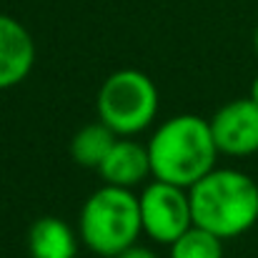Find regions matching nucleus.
Segmentation results:
<instances>
[{
  "label": "nucleus",
  "mask_w": 258,
  "mask_h": 258,
  "mask_svg": "<svg viewBox=\"0 0 258 258\" xmlns=\"http://www.w3.org/2000/svg\"><path fill=\"white\" fill-rule=\"evenodd\" d=\"M248 98H251L253 103H258V76L253 78V83H251V93H248Z\"/></svg>",
  "instance_id": "ddd939ff"
},
{
  "label": "nucleus",
  "mask_w": 258,
  "mask_h": 258,
  "mask_svg": "<svg viewBox=\"0 0 258 258\" xmlns=\"http://www.w3.org/2000/svg\"><path fill=\"white\" fill-rule=\"evenodd\" d=\"M223 243L226 241H221L211 231L190 226L168 246L171 248L168 258H223Z\"/></svg>",
  "instance_id": "9b49d317"
},
{
  "label": "nucleus",
  "mask_w": 258,
  "mask_h": 258,
  "mask_svg": "<svg viewBox=\"0 0 258 258\" xmlns=\"http://www.w3.org/2000/svg\"><path fill=\"white\" fill-rule=\"evenodd\" d=\"M98 175L105 185H118V188H136L143 180L151 178V158L146 143L136 138H118L100 163Z\"/></svg>",
  "instance_id": "6e6552de"
},
{
  "label": "nucleus",
  "mask_w": 258,
  "mask_h": 258,
  "mask_svg": "<svg viewBox=\"0 0 258 258\" xmlns=\"http://www.w3.org/2000/svg\"><path fill=\"white\" fill-rule=\"evenodd\" d=\"M115 258H158V253L148 246H141V243H133L131 248H125L123 253H118Z\"/></svg>",
  "instance_id": "f8f14e48"
},
{
  "label": "nucleus",
  "mask_w": 258,
  "mask_h": 258,
  "mask_svg": "<svg viewBox=\"0 0 258 258\" xmlns=\"http://www.w3.org/2000/svg\"><path fill=\"white\" fill-rule=\"evenodd\" d=\"M138 208L143 233L161 246H171L193 226L190 196L183 185L151 178L143 193H138Z\"/></svg>",
  "instance_id": "39448f33"
},
{
  "label": "nucleus",
  "mask_w": 258,
  "mask_h": 258,
  "mask_svg": "<svg viewBox=\"0 0 258 258\" xmlns=\"http://www.w3.org/2000/svg\"><path fill=\"white\" fill-rule=\"evenodd\" d=\"M81 248L78 231L58 216H40L28 231L30 258H76Z\"/></svg>",
  "instance_id": "1a4fd4ad"
},
{
  "label": "nucleus",
  "mask_w": 258,
  "mask_h": 258,
  "mask_svg": "<svg viewBox=\"0 0 258 258\" xmlns=\"http://www.w3.org/2000/svg\"><path fill=\"white\" fill-rule=\"evenodd\" d=\"M161 95L153 78L138 68L110 73L95 95V113L118 138H136L148 131L158 115Z\"/></svg>",
  "instance_id": "20e7f679"
},
{
  "label": "nucleus",
  "mask_w": 258,
  "mask_h": 258,
  "mask_svg": "<svg viewBox=\"0 0 258 258\" xmlns=\"http://www.w3.org/2000/svg\"><path fill=\"white\" fill-rule=\"evenodd\" d=\"M115 141H118V136L108 125H103L100 120L88 123L81 131H76V136L71 141V156L78 166L98 171Z\"/></svg>",
  "instance_id": "9d476101"
},
{
  "label": "nucleus",
  "mask_w": 258,
  "mask_h": 258,
  "mask_svg": "<svg viewBox=\"0 0 258 258\" xmlns=\"http://www.w3.org/2000/svg\"><path fill=\"white\" fill-rule=\"evenodd\" d=\"M208 123L218 153L231 158H248L258 153V103L251 98L228 100Z\"/></svg>",
  "instance_id": "423d86ee"
},
{
  "label": "nucleus",
  "mask_w": 258,
  "mask_h": 258,
  "mask_svg": "<svg viewBox=\"0 0 258 258\" xmlns=\"http://www.w3.org/2000/svg\"><path fill=\"white\" fill-rule=\"evenodd\" d=\"M253 48H256V55H258V25H256V33H253Z\"/></svg>",
  "instance_id": "4468645a"
},
{
  "label": "nucleus",
  "mask_w": 258,
  "mask_h": 258,
  "mask_svg": "<svg viewBox=\"0 0 258 258\" xmlns=\"http://www.w3.org/2000/svg\"><path fill=\"white\" fill-rule=\"evenodd\" d=\"M193 226L221 241L238 238L258 223V183L238 168H213L188 188Z\"/></svg>",
  "instance_id": "f03ea898"
},
{
  "label": "nucleus",
  "mask_w": 258,
  "mask_h": 258,
  "mask_svg": "<svg viewBox=\"0 0 258 258\" xmlns=\"http://www.w3.org/2000/svg\"><path fill=\"white\" fill-rule=\"evenodd\" d=\"M35 66V40L13 15L0 13V90L20 86Z\"/></svg>",
  "instance_id": "0eeeda50"
},
{
  "label": "nucleus",
  "mask_w": 258,
  "mask_h": 258,
  "mask_svg": "<svg viewBox=\"0 0 258 258\" xmlns=\"http://www.w3.org/2000/svg\"><path fill=\"white\" fill-rule=\"evenodd\" d=\"M151 158V178L190 188L216 168L218 146L211 123L196 113L166 118L146 143Z\"/></svg>",
  "instance_id": "f257e3e1"
},
{
  "label": "nucleus",
  "mask_w": 258,
  "mask_h": 258,
  "mask_svg": "<svg viewBox=\"0 0 258 258\" xmlns=\"http://www.w3.org/2000/svg\"><path fill=\"white\" fill-rule=\"evenodd\" d=\"M78 236L90 253L115 258L143 236L138 196L131 188L100 185L86 198L78 216Z\"/></svg>",
  "instance_id": "7ed1b4c3"
}]
</instances>
